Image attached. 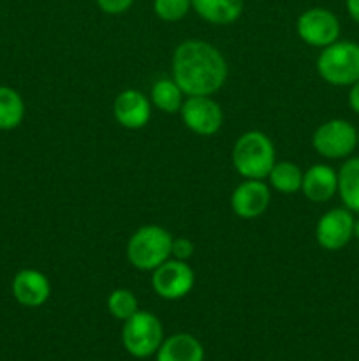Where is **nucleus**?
<instances>
[{"instance_id":"9d476101","label":"nucleus","mask_w":359,"mask_h":361,"mask_svg":"<svg viewBox=\"0 0 359 361\" xmlns=\"http://www.w3.org/2000/svg\"><path fill=\"white\" fill-rule=\"evenodd\" d=\"M355 219L348 208H333L319 219L315 238L322 249L340 250L354 238Z\"/></svg>"},{"instance_id":"4468645a","label":"nucleus","mask_w":359,"mask_h":361,"mask_svg":"<svg viewBox=\"0 0 359 361\" xmlns=\"http://www.w3.org/2000/svg\"><path fill=\"white\" fill-rule=\"evenodd\" d=\"M301 192L313 203H326L338 192V173L327 164H313L303 171Z\"/></svg>"},{"instance_id":"2eb2a0df","label":"nucleus","mask_w":359,"mask_h":361,"mask_svg":"<svg viewBox=\"0 0 359 361\" xmlns=\"http://www.w3.org/2000/svg\"><path fill=\"white\" fill-rule=\"evenodd\" d=\"M157 361H204V348L194 335L175 334L164 338Z\"/></svg>"},{"instance_id":"a878e982","label":"nucleus","mask_w":359,"mask_h":361,"mask_svg":"<svg viewBox=\"0 0 359 361\" xmlns=\"http://www.w3.org/2000/svg\"><path fill=\"white\" fill-rule=\"evenodd\" d=\"M347 2V11L352 20L359 25V0H345Z\"/></svg>"},{"instance_id":"7ed1b4c3","label":"nucleus","mask_w":359,"mask_h":361,"mask_svg":"<svg viewBox=\"0 0 359 361\" xmlns=\"http://www.w3.org/2000/svg\"><path fill=\"white\" fill-rule=\"evenodd\" d=\"M172 235L157 224L141 226L127 243V259L136 270L153 271L171 257Z\"/></svg>"},{"instance_id":"aec40b11","label":"nucleus","mask_w":359,"mask_h":361,"mask_svg":"<svg viewBox=\"0 0 359 361\" xmlns=\"http://www.w3.org/2000/svg\"><path fill=\"white\" fill-rule=\"evenodd\" d=\"M267 180H270V185L278 192L294 194L301 190L303 171L296 162L278 161L271 168Z\"/></svg>"},{"instance_id":"f03ea898","label":"nucleus","mask_w":359,"mask_h":361,"mask_svg":"<svg viewBox=\"0 0 359 361\" xmlns=\"http://www.w3.org/2000/svg\"><path fill=\"white\" fill-rule=\"evenodd\" d=\"M232 166L245 180H264L277 162L275 145L260 130H248L232 147Z\"/></svg>"},{"instance_id":"0eeeda50","label":"nucleus","mask_w":359,"mask_h":361,"mask_svg":"<svg viewBox=\"0 0 359 361\" xmlns=\"http://www.w3.org/2000/svg\"><path fill=\"white\" fill-rule=\"evenodd\" d=\"M196 286V274L187 261L169 257L165 263L155 268L151 275V288L160 298L175 302L189 295Z\"/></svg>"},{"instance_id":"cd10ccee","label":"nucleus","mask_w":359,"mask_h":361,"mask_svg":"<svg viewBox=\"0 0 359 361\" xmlns=\"http://www.w3.org/2000/svg\"><path fill=\"white\" fill-rule=\"evenodd\" d=\"M358 145H359V130H358Z\"/></svg>"},{"instance_id":"412c9836","label":"nucleus","mask_w":359,"mask_h":361,"mask_svg":"<svg viewBox=\"0 0 359 361\" xmlns=\"http://www.w3.org/2000/svg\"><path fill=\"white\" fill-rule=\"evenodd\" d=\"M108 310L115 319L127 321L139 310V302L130 289L118 288L108 296Z\"/></svg>"},{"instance_id":"6e6552de","label":"nucleus","mask_w":359,"mask_h":361,"mask_svg":"<svg viewBox=\"0 0 359 361\" xmlns=\"http://www.w3.org/2000/svg\"><path fill=\"white\" fill-rule=\"evenodd\" d=\"M183 123L197 136H215L224 123V111L211 95H190L180 109Z\"/></svg>"},{"instance_id":"20e7f679","label":"nucleus","mask_w":359,"mask_h":361,"mask_svg":"<svg viewBox=\"0 0 359 361\" xmlns=\"http://www.w3.org/2000/svg\"><path fill=\"white\" fill-rule=\"evenodd\" d=\"M317 73L333 87H352L359 80V44L336 41L326 46L317 59Z\"/></svg>"},{"instance_id":"4be33fe9","label":"nucleus","mask_w":359,"mask_h":361,"mask_svg":"<svg viewBox=\"0 0 359 361\" xmlns=\"http://www.w3.org/2000/svg\"><path fill=\"white\" fill-rule=\"evenodd\" d=\"M190 9H192V0H153L155 14L168 23L183 20Z\"/></svg>"},{"instance_id":"b1692460","label":"nucleus","mask_w":359,"mask_h":361,"mask_svg":"<svg viewBox=\"0 0 359 361\" xmlns=\"http://www.w3.org/2000/svg\"><path fill=\"white\" fill-rule=\"evenodd\" d=\"M99 6V9L106 14H122L125 11H129L132 7L134 0H95Z\"/></svg>"},{"instance_id":"dca6fc26","label":"nucleus","mask_w":359,"mask_h":361,"mask_svg":"<svg viewBox=\"0 0 359 361\" xmlns=\"http://www.w3.org/2000/svg\"><path fill=\"white\" fill-rule=\"evenodd\" d=\"M197 16L211 25H231L241 16L243 0H192Z\"/></svg>"},{"instance_id":"a211bd4d","label":"nucleus","mask_w":359,"mask_h":361,"mask_svg":"<svg viewBox=\"0 0 359 361\" xmlns=\"http://www.w3.org/2000/svg\"><path fill=\"white\" fill-rule=\"evenodd\" d=\"M183 92L182 88L178 87L172 78H160L153 83L150 94L151 106H155L157 109H160L162 113H168V115H175V113H180L183 104Z\"/></svg>"},{"instance_id":"423d86ee","label":"nucleus","mask_w":359,"mask_h":361,"mask_svg":"<svg viewBox=\"0 0 359 361\" xmlns=\"http://www.w3.org/2000/svg\"><path fill=\"white\" fill-rule=\"evenodd\" d=\"M312 147L320 157L345 159L358 147V130L344 118L327 120L313 133Z\"/></svg>"},{"instance_id":"5701e85b","label":"nucleus","mask_w":359,"mask_h":361,"mask_svg":"<svg viewBox=\"0 0 359 361\" xmlns=\"http://www.w3.org/2000/svg\"><path fill=\"white\" fill-rule=\"evenodd\" d=\"M194 242L187 236H180V238H175L172 236V243H171V257L180 261H189L190 257L194 256Z\"/></svg>"},{"instance_id":"393cba45","label":"nucleus","mask_w":359,"mask_h":361,"mask_svg":"<svg viewBox=\"0 0 359 361\" xmlns=\"http://www.w3.org/2000/svg\"><path fill=\"white\" fill-rule=\"evenodd\" d=\"M348 104H351L352 111L359 115V80L352 85L351 92H348Z\"/></svg>"},{"instance_id":"f8f14e48","label":"nucleus","mask_w":359,"mask_h":361,"mask_svg":"<svg viewBox=\"0 0 359 361\" xmlns=\"http://www.w3.org/2000/svg\"><path fill=\"white\" fill-rule=\"evenodd\" d=\"M271 190L263 180H243L231 194V208L239 219H257L267 210Z\"/></svg>"},{"instance_id":"f3484780","label":"nucleus","mask_w":359,"mask_h":361,"mask_svg":"<svg viewBox=\"0 0 359 361\" xmlns=\"http://www.w3.org/2000/svg\"><path fill=\"white\" fill-rule=\"evenodd\" d=\"M338 194L345 208L359 214V157H351L341 164L338 171Z\"/></svg>"},{"instance_id":"ddd939ff","label":"nucleus","mask_w":359,"mask_h":361,"mask_svg":"<svg viewBox=\"0 0 359 361\" xmlns=\"http://www.w3.org/2000/svg\"><path fill=\"white\" fill-rule=\"evenodd\" d=\"M13 296L20 305L28 309H37L42 307L51 296V282L42 271L34 268H25L20 270L13 279Z\"/></svg>"},{"instance_id":"9b49d317","label":"nucleus","mask_w":359,"mask_h":361,"mask_svg":"<svg viewBox=\"0 0 359 361\" xmlns=\"http://www.w3.org/2000/svg\"><path fill=\"white\" fill-rule=\"evenodd\" d=\"M113 115L123 129H143L151 118L150 97H146L143 92L134 90V88L120 92L113 102Z\"/></svg>"},{"instance_id":"1a4fd4ad","label":"nucleus","mask_w":359,"mask_h":361,"mask_svg":"<svg viewBox=\"0 0 359 361\" xmlns=\"http://www.w3.org/2000/svg\"><path fill=\"white\" fill-rule=\"evenodd\" d=\"M299 39L313 48H326L340 37V21L324 7H312L299 14L296 21Z\"/></svg>"},{"instance_id":"6ab92c4d","label":"nucleus","mask_w":359,"mask_h":361,"mask_svg":"<svg viewBox=\"0 0 359 361\" xmlns=\"http://www.w3.org/2000/svg\"><path fill=\"white\" fill-rule=\"evenodd\" d=\"M25 118V101L11 87H0V130H13Z\"/></svg>"},{"instance_id":"bb28decb","label":"nucleus","mask_w":359,"mask_h":361,"mask_svg":"<svg viewBox=\"0 0 359 361\" xmlns=\"http://www.w3.org/2000/svg\"><path fill=\"white\" fill-rule=\"evenodd\" d=\"M354 236L355 238H359V219L355 221V224H354Z\"/></svg>"},{"instance_id":"39448f33","label":"nucleus","mask_w":359,"mask_h":361,"mask_svg":"<svg viewBox=\"0 0 359 361\" xmlns=\"http://www.w3.org/2000/svg\"><path fill=\"white\" fill-rule=\"evenodd\" d=\"M162 342H164V328L155 314L137 310L132 317L123 321L122 344L134 358L144 360L157 355Z\"/></svg>"},{"instance_id":"f257e3e1","label":"nucleus","mask_w":359,"mask_h":361,"mask_svg":"<svg viewBox=\"0 0 359 361\" xmlns=\"http://www.w3.org/2000/svg\"><path fill=\"white\" fill-rule=\"evenodd\" d=\"M172 80L187 97L213 95L227 81V60L220 49L201 39H190L176 46L172 53Z\"/></svg>"}]
</instances>
